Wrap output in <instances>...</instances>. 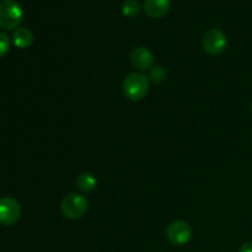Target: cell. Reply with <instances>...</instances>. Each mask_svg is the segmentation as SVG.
<instances>
[{
	"label": "cell",
	"mask_w": 252,
	"mask_h": 252,
	"mask_svg": "<svg viewBox=\"0 0 252 252\" xmlns=\"http://www.w3.org/2000/svg\"><path fill=\"white\" fill-rule=\"evenodd\" d=\"M228 44L225 33L219 29H212L202 38V47L211 56H218L223 53Z\"/></svg>",
	"instance_id": "4"
},
{
	"label": "cell",
	"mask_w": 252,
	"mask_h": 252,
	"mask_svg": "<svg viewBox=\"0 0 252 252\" xmlns=\"http://www.w3.org/2000/svg\"><path fill=\"white\" fill-rule=\"evenodd\" d=\"M166 76H167V71L165 70L164 66H161L158 64V65H154L150 68L149 79H150V81H153L154 84L162 83V81H165Z\"/></svg>",
	"instance_id": "12"
},
{
	"label": "cell",
	"mask_w": 252,
	"mask_h": 252,
	"mask_svg": "<svg viewBox=\"0 0 252 252\" xmlns=\"http://www.w3.org/2000/svg\"><path fill=\"white\" fill-rule=\"evenodd\" d=\"M76 185H78V187L83 192L90 193V192H93L94 189H96V186H97V180H96V177L94 176L93 174H90V172H83V174L79 175L78 179H76Z\"/></svg>",
	"instance_id": "10"
},
{
	"label": "cell",
	"mask_w": 252,
	"mask_h": 252,
	"mask_svg": "<svg viewBox=\"0 0 252 252\" xmlns=\"http://www.w3.org/2000/svg\"><path fill=\"white\" fill-rule=\"evenodd\" d=\"M21 216V206L12 197L0 198V224L4 226L14 225Z\"/></svg>",
	"instance_id": "6"
},
{
	"label": "cell",
	"mask_w": 252,
	"mask_h": 252,
	"mask_svg": "<svg viewBox=\"0 0 252 252\" xmlns=\"http://www.w3.org/2000/svg\"><path fill=\"white\" fill-rule=\"evenodd\" d=\"M171 7V1L170 0H144V9L145 14L153 19H161L166 16L167 12Z\"/></svg>",
	"instance_id": "8"
},
{
	"label": "cell",
	"mask_w": 252,
	"mask_h": 252,
	"mask_svg": "<svg viewBox=\"0 0 252 252\" xmlns=\"http://www.w3.org/2000/svg\"><path fill=\"white\" fill-rule=\"evenodd\" d=\"M12 42L20 49L29 48L33 43V33L27 27H19L12 33Z\"/></svg>",
	"instance_id": "9"
},
{
	"label": "cell",
	"mask_w": 252,
	"mask_h": 252,
	"mask_svg": "<svg viewBox=\"0 0 252 252\" xmlns=\"http://www.w3.org/2000/svg\"><path fill=\"white\" fill-rule=\"evenodd\" d=\"M24 19V10L15 0L0 1V29L16 30Z\"/></svg>",
	"instance_id": "2"
},
{
	"label": "cell",
	"mask_w": 252,
	"mask_h": 252,
	"mask_svg": "<svg viewBox=\"0 0 252 252\" xmlns=\"http://www.w3.org/2000/svg\"><path fill=\"white\" fill-rule=\"evenodd\" d=\"M166 238L175 246L186 245L192 238L191 225L184 220L172 221L166 230Z\"/></svg>",
	"instance_id": "5"
},
{
	"label": "cell",
	"mask_w": 252,
	"mask_h": 252,
	"mask_svg": "<svg viewBox=\"0 0 252 252\" xmlns=\"http://www.w3.org/2000/svg\"><path fill=\"white\" fill-rule=\"evenodd\" d=\"M142 10L139 0H125L122 4V14L127 17H134Z\"/></svg>",
	"instance_id": "11"
},
{
	"label": "cell",
	"mask_w": 252,
	"mask_h": 252,
	"mask_svg": "<svg viewBox=\"0 0 252 252\" xmlns=\"http://www.w3.org/2000/svg\"><path fill=\"white\" fill-rule=\"evenodd\" d=\"M251 113H252V103H251Z\"/></svg>",
	"instance_id": "15"
},
{
	"label": "cell",
	"mask_w": 252,
	"mask_h": 252,
	"mask_svg": "<svg viewBox=\"0 0 252 252\" xmlns=\"http://www.w3.org/2000/svg\"><path fill=\"white\" fill-rule=\"evenodd\" d=\"M62 213L68 219H79L89 209V201L84 196L78 193L66 194L61 204Z\"/></svg>",
	"instance_id": "3"
},
{
	"label": "cell",
	"mask_w": 252,
	"mask_h": 252,
	"mask_svg": "<svg viewBox=\"0 0 252 252\" xmlns=\"http://www.w3.org/2000/svg\"><path fill=\"white\" fill-rule=\"evenodd\" d=\"M10 49V38L6 33L0 32V58L4 57Z\"/></svg>",
	"instance_id": "13"
},
{
	"label": "cell",
	"mask_w": 252,
	"mask_h": 252,
	"mask_svg": "<svg viewBox=\"0 0 252 252\" xmlns=\"http://www.w3.org/2000/svg\"><path fill=\"white\" fill-rule=\"evenodd\" d=\"M123 94L130 101H140L149 93V79L142 73H132L123 81Z\"/></svg>",
	"instance_id": "1"
},
{
	"label": "cell",
	"mask_w": 252,
	"mask_h": 252,
	"mask_svg": "<svg viewBox=\"0 0 252 252\" xmlns=\"http://www.w3.org/2000/svg\"><path fill=\"white\" fill-rule=\"evenodd\" d=\"M130 63L138 70H148L153 66L154 57L147 47H135L130 52Z\"/></svg>",
	"instance_id": "7"
},
{
	"label": "cell",
	"mask_w": 252,
	"mask_h": 252,
	"mask_svg": "<svg viewBox=\"0 0 252 252\" xmlns=\"http://www.w3.org/2000/svg\"><path fill=\"white\" fill-rule=\"evenodd\" d=\"M239 252H252V243H246L241 246Z\"/></svg>",
	"instance_id": "14"
}]
</instances>
